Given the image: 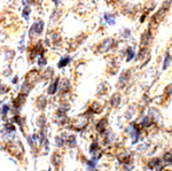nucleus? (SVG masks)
Wrapping results in <instances>:
<instances>
[{
	"instance_id": "f257e3e1",
	"label": "nucleus",
	"mask_w": 172,
	"mask_h": 171,
	"mask_svg": "<svg viewBox=\"0 0 172 171\" xmlns=\"http://www.w3.org/2000/svg\"><path fill=\"white\" fill-rule=\"evenodd\" d=\"M43 28H44V23L41 22V21H39V22H36L35 25L32 26V29H31V36H33L35 33H37V35H40L41 33V31H43Z\"/></svg>"
},
{
	"instance_id": "f03ea898",
	"label": "nucleus",
	"mask_w": 172,
	"mask_h": 171,
	"mask_svg": "<svg viewBox=\"0 0 172 171\" xmlns=\"http://www.w3.org/2000/svg\"><path fill=\"white\" fill-rule=\"evenodd\" d=\"M112 43H114V40L111 39H107L106 41H103L102 43V48H101V51H108V49L111 47V45H112Z\"/></svg>"
},
{
	"instance_id": "7ed1b4c3",
	"label": "nucleus",
	"mask_w": 172,
	"mask_h": 171,
	"mask_svg": "<svg viewBox=\"0 0 172 171\" xmlns=\"http://www.w3.org/2000/svg\"><path fill=\"white\" fill-rule=\"evenodd\" d=\"M57 83H59V80H55L52 85H51V87H49V90H48V93L49 94H53V93H55L56 92V88H57Z\"/></svg>"
},
{
	"instance_id": "20e7f679",
	"label": "nucleus",
	"mask_w": 172,
	"mask_h": 171,
	"mask_svg": "<svg viewBox=\"0 0 172 171\" xmlns=\"http://www.w3.org/2000/svg\"><path fill=\"white\" fill-rule=\"evenodd\" d=\"M105 18L107 20V22L109 23V24H114V23H115V17H114V15H108V14H107L106 16H105Z\"/></svg>"
},
{
	"instance_id": "39448f33",
	"label": "nucleus",
	"mask_w": 172,
	"mask_h": 171,
	"mask_svg": "<svg viewBox=\"0 0 172 171\" xmlns=\"http://www.w3.org/2000/svg\"><path fill=\"white\" fill-rule=\"evenodd\" d=\"M45 105H46V100L41 97L39 100H38V107H39V108H44Z\"/></svg>"
},
{
	"instance_id": "423d86ee",
	"label": "nucleus",
	"mask_w": 172,
	"mask_h": 171,
	"mask_svg": "<svg viewBox=\"0 0 172 171\" xmlns=\"http://www.w3.org/2000/svg\"><path fill=\"white\" fill-rule=\"evenodd\" d=\"M120 97H118V95H115L114 98H112V101H111V103H112V106L114 107H116V106L118 105V102L120 101V99H119Z\"/></svg>"
},
{
	"instance_id": "0eeeda50",
	"label": "nucleus",
	"mask_w": 172,
	"mask_h": 171,
	"mask_svg": "<svg viewBox=\"0 0 172 171\" xmlns=\"http://www.w3.org/2000/svg\"><path fill=\"white\" fill-rule=\"evenodd\" d=\"M69 60H70L69 57H66V59H62V60H61V62L59 63V67H60V68H62L63 66H66V64H68V62H69Z\"/></svg>"
},
{
	"instance_id": "6e6552de",
	"label": "nucleus",
	"mask_w": 172,
	"mask_h": 171,
	"mask_svg": "<svg viewBox=\"0 0 172 171\" xmlns=\"http://www.w3.org/2000/svg\"><path fill=\"white\" fill-rule=\"evenodd\" d=\"M133 56H134V52H133L132 49H128V53H127V61L132 60Z\"/></svg>"
},
{
	"instance_id": "1a4fd4ad",
	"label": "nucleus",
	"mask_w": 172,
	"mask_h": 171,
	"mask_svg": "<svg viewBox=\"0 0 172 171\" xmlns=\"http://www.w3.org/2000/svg\"><path fill=\"white\" fill-rule=\"evenodd\" d=\"M8 109H9L8 106H4V108H2V114L6 115L7 114V111H8Z\"/></svg>"
},
{
	"instance_id": "9d476101",
	"label": "nucleus",
	"mask_w": 172,
	"mask_h": 171,
	"mask_svg": "<svg viewBox=\"0 0 172 171\" xmlns=\"http://www.w3.org/2000/svg\"><path fill=\"white\" fill-rule=\"evenodd\" d=\"M168 62H169V54H166V59H165V62H164V69L168 66Z\"/></svg>"
},
{
	"instance_id": "9b49d317",
	"label": "nucleus",
	"mask_w": 172,
	"mask_h": 171,
	"mask_svg": "<svg viewBox=\"0 0 172 171\" xmlns=\"http://www.w3.org/2000/svg\"><path fill=\"white\" fill-rule=\"evenodd\" d=\"M92 171H97V170H94V169H93V170H92Z\"/></svg>"
}]
</instances>
